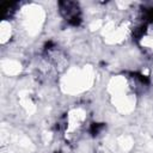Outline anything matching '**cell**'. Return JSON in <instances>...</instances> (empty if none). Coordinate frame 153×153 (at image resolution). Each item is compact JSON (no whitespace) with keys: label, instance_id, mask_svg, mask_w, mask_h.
Wrapping results in <instances>:
<instances>
[{"label":"cell","instance_id":"cell-1","mask_svg":"<svg viewBox=\"0 0 153 153\" xmlns=\"http://www.w3.org/2000/svg\"><path fill=\"white\" fill-rule=\"evenodd\" d=\"M61 12L65 16L66 20L71 24L76 25L80 20L79 18V8L74 2H62L61 4Z\"/></svg>","mask_w":153,"mask_h":153}]
</instances>
